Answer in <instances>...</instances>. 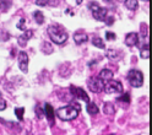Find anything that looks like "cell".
<instances>
[{
	"label": "cell",
	"instance_id": "1",
	"mask_svg": "<svg viewBox=\"0 0 152 135\" xmlns=\"http://www.w3.org/2000/svg\"><path fill=\"white\" fill-rule=\"evenodd\" d=\"M81 112V106L77 102H71L69 106H65L59 109H56V115L65 122H70L77 118L79 113Z\"/></svg>",
	"mask_w": 152,
	"mask_h": 135
},
{
	"label": "cell",
	"instance_id": "2",
	"mask_svg": "<svg viewBox=\"0 0 152 135\" xmlns=\"http://www.w3.org/2000/svg\"><path fill=\"white\" fill-rule=\"evenodd\" d=\"M47 31H48V34L50 37L52 42L55 44L61 45L68 41V38H69L68 33H66L63 30V27L59 25H50V26H48V28H47Z\"/></svg>",
	"mask_w": 152,
	"mask_h": 135
},
{
	"label": "cell",
	"instance_id": "3",
	"mask_svg": "<svg viewBox=\"0 0 152 135\" xmlns=\"http://www.w3.org/2000/svg\"><path fill=\"white\" fill-rule=\"evenodd\" d=\"M128 81L132 87H141L144 85V74L140 70L132 69L128 73Z\"/></svg>",
	"mask_w": 152,
	"mask_h": 135
},
{
	"label": "cell",
	"instance_id": "4",
	"mask_svg": "<svg viewBox=\"0 0 152 135\" xmlns=\"http://www.w3.org/2000/svg\"><path fill=\"white\" fill-rule=\"evenodd\" d=\"M104 91L106 93H120L123 92V85L120 84V81H117V80H108V82L104 85Z\"/></svg>",
	"mask_w": 152,
	"mask_h": 135
},
{
	"label": "cell",
	"instance_id": "5",
	"mask_svg": "<svg viewBox=\"0 0 152 135\" xmlns=\"http://www.w3.org/2000/svg\"><path fill=\"white\" fill-rule=\"evenodd\" d=\"M87 87L90 89L91 92L98 93V92L103 91V89H104V81L99 78H91L87 81Z\"/></svg>",
	"mask_w": 152,
	"mask_h": 135
},
{
	"label": "cell",
	"instance_id": "6",
	"mask_svg": "<svg viewBox=\"0 0 152 135\" xmlns=\"http://www.w3.org/2000/svg\"><path fill=\"white\" fill-rule=\"evenodd\" d=\"M18 68H20V70L22 73L27 74V71H28V55L23 51H21L18 53Z\"/></svg>",
	"mask_w": 152,
	"mask_h": 135
},
{
	"label": "cell",
	"instance_id": "7",
	"mask_svg": "<svg viewBox=\"0 0 152 135\" xmlns=\"http://www.w3.org/2000/svg\"><path fill=\"white\" fill-rule=\"evenodd\" d=\"M70 91H71V95L75 96V97H77L85 102H88L90 101V97H88V95L86 93V91H85L81 87H74V86H71L70 87Z\"/></svg>",
	"mask_w": 152,
	"mask_h": 135
},
{
	"label": "cell",
	"instance_id": "8",
	"mask_svg": "<svg viewBox=\"0 0 152 135\" xmlns=\"http://www.w3.org/2000/svg\"><path fill=\"white\" fill-rule=\"evenodd\" d=\"M32 37H33V31H32V30H25V33L17 38L18 45H20V47H25L26 43L30 41Z\"/></svg>",
	"mask_w": 152,
	"mask_h": 135
},
{
	"label": "cell",
	"instance_id": "9",
	"mask_svg": "<svg viewBox=\"0 0 152 135\" xmlns=\"http://www.w3.org/2000/svg\"><path fill=\"white\" fill-rule=\"evenodd\" d=\"M139 43V34L136 32H130L125 37V44L128 47H134Z\"/></svg>",
	"mask_w": 152,
	"mask_h": 135
},
{
	"label": "cell",
	"instance_id": "10",
	"mask_svg": "<svg viewBox=\"0 0 152 135\" xmlns=\"http://www.w3.org/2000/svg\"><path fill=\"white\" fill-rule=\"evenodd\" d=\"M44 115L47 117V119L49 120L50 124L54 123V118H55V111L52 107L50 103H45V107H44Z\"/></svg>",
	"mask_w": 152,
	"mask_h": 135
},
{
	"label": "cell",
	"instance_id": "11",
	"mask_svg": "<svg viewBox=\"0 0 152 135\" xmlns=\"http://www.w3.org/2000/svg\"><path fill=\"white\" fill-rule=\"evenodd\" d=\"M107 9H104V7H98L97 10H94V11H92V15H93V17L96 18L97 21H104V18L107 17Z\"/></svg>",
	"mask_w": 152,
	"mask_h": 135
},
{
	"label": "cell",
	"instance_id": "12",
	"mask_svg": "<svg viewBox=\"0 0 152 135\" xmlns=\"http://www.w3.org/2000/svg\"><path fill=\"white\" fill-rule=\"evenodd\" d=\"M74 41L76 44H83L88 41V36L83 32H77L74 34Z\"/></svg>",
	"mask_w": 152,
	"mask_h": 135
},
{
	"label": "cell",
	"instance_id": "13",
	"mask_svg": "<svg viewBox=\"0 0 152 135\" xmlns=\"http://www.w3.org/2000/svg\"><path fill=\"white\" fill-rule=\"evenodd\" d=\"M113 75H114V74H113L112 70H109V69H103V70H101L98 78L102 79L103 81H108V80L113 79Z\"/></svg>",
	"mask_w": 152,
	"mask_h": 135
},
{
	"label": "cell",
	"instance_id": "14",
	"mask_svg": "<svg viewBox=\"0 0 152 135\" xmlns=\"http://www.w3.org/2000/svg\"><path fill=\"white\" fill-rule=\"evenodd\" d=\"M103 112L107 115H113L115 113V107H114V104L112 102H106L103 106Z\"/></svg>",
	"mask_w": 152,
	"mask_h": 135
},
{
	"label": "cell",
	"instance_id": "15",
	"mask_svg": "<svg viewBox=\"0 0 152 135\" xmlns=\"http://www.w3.org/2000/svg\"><path fill=\"white\" fill-rule=\"evenodd\" d=\"M86 111L90 115H96L98 113V107H97V104H94L93 102H87V107H86Z\"/></svg>",
	"mask_w": 152,
	"mask_h": 135
},
{
	"label": "cell",
	"instance_id": "16",
	"mask_svg": "<svg viewBox=\"0 0 152 135\" xmlns=\"http://www.w3.org/2000/svg\"><path fill=\"white\" fill-rule=\"evenodd\" d=\"M58 0H36V5L38 6H48V5H56Z\"/></svg>",
	"mask_w": 152,
	"mask_h": 135
},
{
	"label": "cell",
	"instance_id": "17",
	"mask_svg": "<svg viewBox=\"0 0 152 135\" xmlns=\"http://www.w3.org/2000/svg\"><path fill=\"white\" fill-rule=\"evenodd\" d=\"M92 44L94 47L99 48V49H104V48H106V44H104V42H103V40L101 37H93L92 38Z\"/></svg>",
	"mask_w": 152,
	"mask_h": 135
},
{
	"label": "cell",
	"instance_id": "18",
	"mask_svg": "<svg viewBox=\"0 0 152 135\" xmlns=\"http://www.w3.org/2000/svg\"><path fill=\"white\" fill-rule=\"evenodd\" d=\"M125 6L129 9V10H136L139 7V1L137 0H124Z\"/></svg>",
	"mask_w": 152,
	"mask_h": 135
},
{
	"label": "cell",
	"instance_id": "19",
	"mask_svg": "<svg viewBox=\"0 0 152 135\" xmlns=\"http://www.w3.org/2000/svg\"><path fill=\"white\" fill-rule=\"evenodd\" d=\"M107 58L109 60H118L119 58H120V55H119V53H118V51H114V49H109V51H107Z\"/></svg>",
	"mask_w": 152,
	"mask_h": 135
},
{
	"label": "cell",
	"instance_id": "20",
	"mask_svg": "<svg viewBox=\"0 0 152 135\" xmlns=\"http://www.w3.org/2000/svg\"><path fill=\"white\" fill-rule=\"evenodd\" d=\"M42 52L45 54H52L53 53V45L49 42H44L42 44Z\"/></svg>",
	"mask_w": 152,
	"mask_h": 135
},
{
	"label": "cell",
	"instance_id": "21",
	"mask_svg": "<svg viewBox=\"0 0 152 135\" xmlns=\"http://www.w3.org/2000/svg\"><path fill=\"white\" fill-rule=\"evenodd\" d=\"M33 17H34V20H36V22H37L38 25H43V22H44V16H43V14H42L41 11H36V12L33 14Z\"/></svg>",
	"mask_w": 152,
	"mask_h": 135
},
{
	"label": "cell",
	"instance_id": "22",
	"mask_svg": "<svg viewBox=\"0 0 152 135\" xmlns=\"http://www.w3.org/2000/svg\"><path fill=\"white\" fill-rule=\"evenodd\" d=\"M23 113H25V108H15V114H16V117L18 120H23Z\"/></svg>",
	"mask_w": 152,
	"mask_h": 135
},
{
	"label": "cell",
	"instance_id": "23",
	"mask_svg": "<svg viewBox=\"0 0 152 135\" xmlns=\"http://www.w3.org/2000/svg\"><path fill=\"white\" fill-rule=\"evenodd\" d=\"M9 7H10V5H9V3L6 1V0H0V11L5 12V11L9 10Z\"/></svg>",
	"mask_w": 152,
	"mask_h": 135
},
{
	"label": "cell",
	"instance_id": "24",
	"mask_svg": "<svg viewBox=\"0 0 152 135\" xmlns=\"http://www.w3.org/2000/svg\"><path fill=\"white\" fill-rule=\"evenodd\" d=\"M118 102H123V103H130V95L129 93H124L123 96L117 98Z\"/></svg>",
	"mask_w": 152,
	"mask_h": 135
},
{
	"label": "cell",
	"instance_id": "25",
	"mask_svg": "<svg viewBox=\"0 0 152 135\" xmlns=\"http://www.w3.org/2000/svg\"><path fill=\"white\" fill-rule=\"evenodd\" d=\"M141 58L142 59H148L150 58V47H148V44H146L145 49L141 51Z\"/></svg>",
	"mask_w": 152,
	"mask_h": 135
},
{
	"label": "cell",
	"instance_id": "26",
	"mask_svg": "<svg viewBox=\"0 0 152 135\" xmlns=\"http://www.w3.org/2000/svg\"><path fill=\"white\" fill-rule=\"evenodd\" d=\"M17 28L21 30V31L26 30V20L25 18H20V21H18V23H17Z\"/></svg>",
	"mask_w": 152,
	"mask_h": 135
},
{
	"label": "cell",
	"instance_id": "27",
	"mask_svg": "<svg viewBox=\"0 0 152 135\" xmlns=\"http://www.w3.org/2000/svg\"><path fill=\"white\" fill-rule=\"evenodd\" d=\"M36 114H37V117L39 119H42L44 117V111L39 107V106H37V107H36Z\"/></svg>",
	"mask_w": 152,
	"mask_h": 135
},
{
	"label": "cell",
	"instance_id": "28",
	"mask_svg": "<svg viewBox=\"0 0 152 135\" xmlns=\"http://www.w3.org/2000/svg\"><path fill=\"white\" fill-rule=\"evenodd\" d=\"M99 7V5H98V3H96V1H91L90 4H88V9L91 11H94V10H97V9Z\"/></svg>",
	"mask_w": 152,
	"mask_h": 135
},
{
	"label": "cell",
	"instance_id": "29",
	"mask_svg": "<svg viewBox=\"0 0 152 135\" xmlns=\"http://www.w3.org/2000/svg\"><path fill=\"white\" fill-rule=\"evenodd\" d=\"M6 107H7L6 101H5L4 98H1V97H0V112H1V111H4V109H6Z\"/></svg>",
	"mask_w": 152,
	"mask_h": 135
},
{
	"label": "cell",
	"instance_id": "30",
	"mask_svg": "<svg viewBox=\"0 0 152 135\" xmlns=\"http://www.w3.org/2000/svg\"><path fill=\"white\" fill-rule=\"evenodd\" d=\"M106 38L108 41H114V40H115V33H114V32H107L106 33Z\"/></svg>",
	"mask_w": 152,
	"mask_h": 135
},
{
	"label": "cell",
	"instance_id": "31",
	"mask_svg": "<svg viewBox=\"0 0 152 135\" xmlns=\"http://www.w3.org/2000/svg\"><path fill=\"white\" fill-rule=\"evenodd\" d=\"M104 21H106V23H107L108 26H112V25H113V22H114V17H112V16H110V17H108V16H107L106 18H104Z\"/></svg>",
	"mask_w": 152,
	"mask_h": 135
},
{
	"label": "cell",
	"instance_id": "32",
	"mask_svg": "<svg viewBox=\"0 0 152 135\" xmlns=\"http://www.w3.org/2000/svg\"><path fill=\"white\" fill-rule=\"evenodd\" d=\"M76 3H77V4H81V3H82V0H76Z\"/></svg>",
	"mask_w": 152,
	"mask_h": 135
},
{
	"label": "cell",
	"instance_id": "33",
	"mask_svg": "<svg viewBox=\"0 0 152 135\" xmlns=\"http://www.w3.org/2000/svg\"><path fill=\"white\" fill-rule=\"evenodd\" d=\"M118 1H120V3H123V1H124V0H118Z\"/></svg>",
	"mask_w": 152,
	"mask_h": 135
},
{
	"label": "cell",
	"instance_id": "34",
	"mask_svg": "<svg viewBox=\"0 0 152 135\" xmlns=\"http://www.w3.org/2000/svg\"><path fill=\"white\" fill-rule=\"evenodd\" d=\"M142 1H148V0H142Z\"/></svg>",
	"mask_w": 152,
	"mask_h": 135
}]
</instances>
